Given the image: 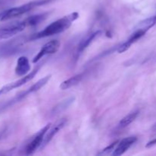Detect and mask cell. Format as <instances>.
<instances>
[{"instance_id":"cell-6","label":"cell","mask_w":156,"mask_h":156,"mask_svg":"<svg viewBox=\"0 0 156 156\" xmlns=\"http://www.w3.org/2000/svg\"><path fill=\"white\" fill-rule=\"evenodd\" d=\"M39 67L34 69L31 73H30L29 74H27L26 76H23L21 79H18V80L15 81V82H12V83L9 84V85H5L4 87L0 88V96L9 92V91H12V90L15 89V88H19V87L22 86L24 84L27 83V82H29V81H30L31 79H33L34 77L36 76V74L38 73V71H39Z\"/></svg>"},{"instance_id":"cell-3","label":"cell","mask_w":156,"mask_h":156,"mask_svg":"<svg viewBox=\"0 0 156 156\" xmlns=\"http://www.w3.org/2000/svg\"><path fill=\"white\" fill-rule=\"evenodd\" d=\"M50 77H51V76H45L44 78H43V79H40L37 82H36L34 85H33L31 87H30L28 89H27L26 91H23V92L20 93L19 94H18L17 96H15V97L14 98H12V100L5 102L4 105H2V106L0 107V109H4V108H9V107L12 106V105H15V104L21 101V100H23L24 98H25L26 97H27L28 95H30V94H32V93H34V92H36V91H39L41 88H43V87H44V85L47 83V82H48V81L50 79Z\"/></svg>"},{"instance_id":"cell-7","label":"cell","mask_w":156,"mask_h":156,"mask_svg":"<svg viewBox=\"0 0 156 156\" xmlns=\"http://www.w3.org/2000/svg\"><path fill=\"white\" fill-rule=\"evenodd\" d=\"M59 47H60V43L57 40H52V41H49L43 46L37 54L34 56V58L33 59V62L34 63L37 62L40 59H42L44 56H47V55L53 54V53H56Z\"/></svg>"},{"instance_id":"cell-2","label":"cell","mask_w":156,"mask_h":156,"mask_svg":"<svg viewBox=\"0 0 156 156\" xmlns=\"http://www.w3.org/2000/svg\"><path fill=\"white\" fill-rule=\"evenodd\" d=\"M53 0H35L22 5L14 7L0 12V21H7L30 12L35 8L51 2Z\"/></svg>"},{"instance_id":"cell-4","label":"cell","mask_w":156,"mask_h":156,"mask_svg":"<svg viewBox=\"0 0 156 156\" xmlns=\"http://www.w3.org/2000/svg\"><path fill=\"white\" fill-rule=\"evenodd\" d=\"M51 126V123L46 125L42 129L39 131L32 138L31 141L27 145L25 149V154L26 155H33L38 149H41L42 143L44 142V136H45L46 133L48 131L49 128Z\"/></svg>"},{"instance_id":"cell-9","label":"cell","mask_w":156,"mask_h":156,"mask_svg":"<svg viewBox=\"0 0 156 156\" xmlns=\"http://www.w3.org/2000/svg\"><path fill=\"white\" fill-rule=\"evenodd\" d=\"M137 141V137L129 136L123 139L121 141L117 143V146L114 149L112 155L114 156H120L124 154Z\"/></svg>"},{"instance_id":"cell-13","label":"cell","mask_w":156,"mask_h":156,"mask_svg":"<svg viewBox=\"0 0 156 156\" xmlns=\"http://www.w3.org/2000/svg\"><path fill=\"white\" fill-rule=\"evenodd\" d=\"M19 47V44H15L14 41L0 45V59L14 54Z\"/></svg>"},{"instance_id":"cell-14","label":"cell","mask_w":156,"mask_h":156,"mask_svg":"<svg viewBox=\"0 0 156 156\" xmlns=\"http://www.w3.org/2000/svg\"><path fill=\"white\" fill-rule=\"evenodd\" d=\"M85 76V73H79V74L78 75H76V76H74L73 77L69 78V79H67V80L62 82V83H61V85H59V88H60V89L62 90L69 89V88H72V87L75 86V85L80 83Z\"/></svg>"},{"instance_id":"cell-10","label":"cell","mask_w":156,"mask_h":156,"mask_svg":"<svg viewBox=\"0 0 156 156\" xmlns=\"http://www.w3.org/2000/svg\"><path fill=\"white\" fill-rule=\"evenodd\" d=\"M146 31H147V30L143 28H139L138 30H136V31L129 37V38L127 41H125L124 43H123L120 46H119L118 48H117V52H118L119 53H123V52L126 51L133 43L136 42L139 39H140L142 37L144 36L145 34L146 33Z\"/></svg>"},{"instance_id":"cell-5","label":"cell","mask_w":156,"mask_h":156,"mask_svg":"<svg viewBox=\"0 0 156 156\" xmlns=\"http://www.w3.org/2000/svg\"><path fill=\"white\" fill-rule=\"evenodd\" d=\"M26 27H27V24L25 21H23L1 27L0 28V41L12 37L14 35L24 30Z\"/></svg>"},{"instance_id":"cell-16","label":"cell","mask_w":156,"mask_h":156,"mask_svg":"<svg viewBox=\"0 0 156 156\" xmlns=\"http://www.w3.org/2000/svg\"><path fill=\"white\" fill-rule=\"evenodd\" d=\"M139 113H140L139 111H133V112L130 113V114H129L128 115H126L125 117H123V118L120 120V123H119L118 127L123 129V128L126 127V126H129V124H131V123L136 119Z\"/></svg>"},{"instance_id":"cell-8","label":"cell","mask_w":156,"mask_h":156,"mask_svg":"<svg viewBox=\"0 0 156 156\" xmlns=\"http://www.w3.org/2000/svg\"><path fill=\"white\" fill-rule=\"evenodd\" d=\"M67 123V119L66 118H62L60 120H59L58 121H56L53 126H50V127L49 128L48 131L46 133L45 136H44V142L42 143V146H41V149L44 148V146H47L52 140H53V137L62 129V128L65 126V125Z\"/></svg>"},{"instance_id":"cell-15","label":"cell","mask_w":156,"mask_h":156,"mask_svg":"<svg viewBox=\"0 0 156 156\" xmlns=\"http://www.w3.org/2000/svg\"><path fill=\"white\" fill-rule=\"evenodd\" d=\"M49 13H43L40 14V15H33V16H30L29 18H27V19L24 20L27 26H30V27H33V26L37 25L40 23L42 22L43 21L46 19L48 16Z\"/></svg>"},{"instance_id":"cell-18","label":"cell","mask_w":156,"mask_h":156,"mask_svg":"<svg viewBox=\"0 0 156 156\" xmlns=\"http://www.w3.org/2000/svg\"><path fill=\"white\" fill-rule=\"evenodd\" d=\"M117 143H118V142H115V143H112V144L111 145H110L109 146H108V147L107 148H105V149H104L103 151H102V153L101 154H106V153H110V152H114V149H115L116 148V146H117Z\"/></svg>"},{"instance_id":"cell-19","label":"cell","mask_w":156,"mask_h":156,"mask_svg":"<svg viewBox=\"0 0 156 156\" xmlns=\"http://www.w3.org/2000/svg\"><path fill=\"white\" fill-rule=\"evenodd\" d=\"M155 145H156V139H155V140H152V141H150L149 143H148L147 145H146V147H147V148L152 147V146H155Z\"/></svg>"},{"instance_id":"cell-17","label":"cell","mask_w":156,"mask_h":156,"mask_svg":"<svg viewBox=\"0 0 156 156\" xmlns=\"http://www.w3.org/2000/svg\"><path fill=\"white\" fill-rule=\"evenodd\" d=\"M74 100V98H67L66 100L63 101H62L61 103H59V105H58L57 106L55 107L54 109L53 110V112L54 113L53 114H59V112H61V111L66 109L72 103H73Z\"/></svg>"},{"instance_id":"cell-1","label":"cell","mask_w":156,"mask_h":156,"mask_svg":"<svg viewBox=\"0 0 156 156\" xmlns=\"http://www.w3.org/2000/svg\"><path fill=\"white\" fill-rule=\"evenodd\" d=\"M78 18H79V14L77 12H73L69 15H66V16L62 17V18H59V19L55 21L54 22L49 24L44 30L32 35L29 38V40L34 41V40L47 37L62 33V32L67 30L72 25L73 21H76Z\"/></svg>"},{"instance_id":"cell-20","label":"cell","mask_w":156,"mask_h":156,"mask_svg":"<svg viewBox=\"0 0 156 156\" xmlns=\"http://www.w3.org/2000/svg\"><path fill=\"white\" fill-rule=\"evenodd\" d=\"M12 0H0V6L2 5H7V3L11 2Z\"/></svg>"},{"instance_id":"cell-12","label":"cell","mask_w":156,"mask_h":156,"mask_svg":"<svg viewBox=\"0 0 156 156\" xmlns=\"http://www.w3.org/2000/svg\"><path fill=\"white\" fill-rule=\"evenodd\" d=\"M101 33V30H97V31L90 34H88L86 37L84 38V39L81 41L80 44H79V47H78V54H81V53H83L84 50H86L88 47V46L94 41V40L96 39L98 37L100 36Z\"/></svg>"},{"instance_id":"cell-21","label":"cell","mask_w":156,"mask_h":156,"mask_svg":"<svg viewBox=\"0 0 156 156\" xmlns=\"http://www.w3.org/2000/svg\"><path fill=\"white\" fill-rule=\"evenodd\" d=\"M153 129H155V130H156V124L155 125V126H154V127H153Z\"/></svg>"},{"instance_id":"cell-11","label":"cell","mask_w":156,"mask_h":156,"mask_svg":"<svg viewBox=\"0 0 156 156\" xmlns=\"http://www.w3.org/2000/svg\"><path fill=\"white\" fill-rule=\"evenodd\" d=\"M30 69V66L29 60L26 56H20L17 61V65L15 67V73L18 76H24L28 73Z\"/></svg>"},{"instance_id":"cell-22","label":"cell","mask_w":156,"mask_h":156,"mask_svg":"<svg viewBox=\"0 0 156 156\" xmlns=\"http://www.w3.org/2000/svg\"><path fill=\"white\" fill-rule=\"evenodd\" d=\"M2 134L0 133V140H1V139H2Z\"/></svg>"}]
</instances>
